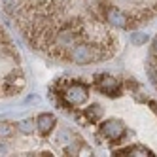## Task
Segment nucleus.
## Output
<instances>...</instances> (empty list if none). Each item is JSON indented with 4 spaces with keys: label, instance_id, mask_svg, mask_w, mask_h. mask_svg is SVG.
Instances as JSON below:
<instances>
[{
    "label": "nucleus",
    "instance_id": "6",
    "mask_svg": "<svg viewBox=\"0 0 157 157\" xmlns=\"http://www.w3.org/2000/svg\"><path fill=\"white\" fill-rule=\"evenodd\" d=\"M83 116L87 117V121H89V123H95V121H98L100 117H102V108H100L98 104L87 106V108H85V112H83Z\"/></svg>",
    "mask_w": 157,
    "mask_h": 157
},
{
    "label": "nucleus",
    "instance_id": "5",
    "mask_svg": "<svg viewBox=\"0 0 157 157\" xmlns=\"http://www.w3.org/2000/svg\"><path fill=\"white\" fill-rule=\"evenodd\" d=\"M55 117L51 114H40L36 117V123H34V127L38 129V132L42 134V136H48V134L55 129Z\"/></svg>",
    "mask_w": 157,
    "mask_h": 157
},
{
    "label": "nucleus",
    "instance_id": "3",
    "mask_svg": "<svg viewBox=\"0 0 157 157\" xmlns=\"http://www.w3.org/2000/svg\"><path fill=\"white\" fill-rule=\"evenodd\" d=\"M95 87L100 93L110 95V97H116V95L121 93V83L116 80V78H112L108 74H98L95 78Z\"/></svg>",
    "mask_w": 157,
    "mask_h": 157
},
{
    "label": "nucleus",
    "instance_id": "7",
    "mask_svg": "<svg viewBox=\"0 0 157 157\" xmlns=\"http://www.w3.org/2000/svg\"><path fill=\"white\" fill-rule=\"evenodd\" d=\"M132 42L134 44H144L146 42V36L144 34H132Z\"/></svg>",
    "mask_w": 157,
    "mask_h": 157
},
{
    "label": "nucleus",
    "instance_id": "1",
    "mask_svg": "<svg viewBox=\"0 0 157 157\" xmlns=\"http://www.w3.org/2000/svg\"><path fill=\"white\" fill-rule=\"evenodd\" d=\"M25 87V74L15 46L0 25V97L17 95Z\"/></svg>",
    "mask_w": 157,
    "mask_h": 157
},
{
    "label": "nucleus",
    "instance_id": "4",
    "mask_svg": "<svg viewBox=\"0 0 157 157\" xmlns=\"http://www.w3.org/2000/svg\"><path fill=\"white\" fill-rule=\"evenodd\" d=\"M100 132L110 140H119L123 134H125V125L117 119H110V121H104L102 125H100Z\"/></svg>",
    "mask_w": 157,
    "mask_h": 157
},
{
    "label": "nucleus",
    "instance_id": "2",
    "mask_svg": "<svg viewBox=\"0 0 157 157\" xmlns=\"http://www.w3.org/2000/svg\"><path fill=\"white\" fill-rule=\"evenodd\" d=\"M61 97H63V102L66 108H72V106H80L83 104L85 100L89 98V89L80 83V82H74L70 85H66L63 91H61Z\"/></svg>",
    "mask_w": 157,
    "mask_h": 157
}]
</instances>
